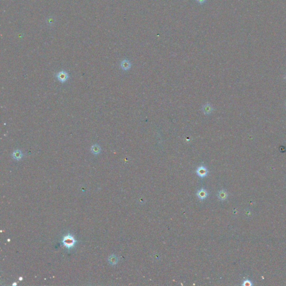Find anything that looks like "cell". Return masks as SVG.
Segmentation results:
<instances>
[{
    "instance_id": "7c38bea8",
    "label": "cell",
    "mask_w": 286,
    "mask_h": 286,
    "mask_svg": "<svg viewBox=\"0 0 286 286\" xmlns=\"http://www.w3.org/2000/svg\"><path fill=\"white\" fill-rule=\"evenodd\" d=\"M196 1L200 4H203L206 2V0H196Z\"/></svg>"
},
{
    "instance_id": "5b68a950",
    "label": "cell",
    "mask_w": 286,
    "mask_h": 286,
    "mask_svg": "<svg viewBox=\"0 0 286 286\" xmlns=\"http://www.w3.org/2000/svg\"><path fill=\"white\" fill-rule=\"evenodd\" d=\"M202 111H203L204 113L206 115H210V114L213 112L214 108L211 105L210 103H206L202 106Z\"/></svg>"
},
{
    "instance_id": "9c48e42d",
    "label": "cell",
    "mask_w": 286,
    "mask_h": 286,
    "mask_svg": "<svg viewBox=\"0 0 286 286\" xmlns=\"http://www.w3.org/2000/svg\"><path fill=\"white\" fill-rule=\"evenodd\" d=\"M118 258L115 256V255L112 254L108 258V261L110 263V264L111 265H115L118 262Z\"/></svg>"
},
{
    "instance_id": "3957f363",
    "label": "cell",
    "mask_w": 286,
    "mask_h": 286,
    "mask_svg": "<svg viewBox=\"0 0 286 286\" xmlns=\"http://www.w3.org/2000/svg\"><path fill=\"white\" fill-rule=\"evenodd\" d=\"M209 171L206 167L204 165H201L197 168L196 170V173L200 177H205L207 175Z\"/></svg>"
},
{
    "instance_id": "ba28073f",
    "label": "cell",
    "mask_w": 286,
    "mask_h": 286,
    "mask_svg": "<svg viewBox=\"0 0 286 286\" xmlns=\"http://www.w3.org/2000/svg\"><path fill=\"white\" fill-rule=\"evenodd\" d=\"M197 196L201 200H204L207 196V192L204 188H201L197 192Z\"/></svg>"
},
{
    "instance_id": "7a4b0ae2",
    "label": "cell",
    "mask_w": 286,
    "mask_h": 286,
    "mask_svg": "<svg viewBox=\"0 0 286 286\" xmlns=\"http://www.w3.org/2000/svg\"><path fill=\"white\" fill-rule=\"evenodd\" d=\"M55 77L59 82L61 83H65L67 82L69 78V74L65 70H62L55 74Z\"/></svg>"
},
{
    "instance_id": "5bb4252c",
    "label": "cell",
    "mask_w": 286,
    "mask_h": 286,
    "mask_svg": "<svg viewBox=\"0 0 286 286\" xmlns=\"http://www.w3.org/2000/svg\"><path fill=\"white\" fill-rule=\"evenodd\" d=\"M13 285H16V283H14V284H13Z\"/></svg>"
},
{
    "instance_id": "30bf717a",
    "label": "cell",
    "mask_w": 286,
    "mask_h": 286,
    "mask_svg": "<svg viewBox=\"0 0 286 286\" xmlns=\"http://www.w3.org/2000/svg\"><path fill=\"white\" fill-rule=\"evenodd\" d=\"M217 196L220 200H221L222 201L225 200L227 197V193L225 190H222L218 192Z\"/></svg>"
},
{
    "instance_id": "8992f818",
    "label": "cell",
    "mask_w": 286,
    "mask_h": 286,
    "mask_svg": "<svg viewBox=\"0 0 286 286\" xmlns=\"http://www.w3.org/2000/svg\"><path fill=\"white\" fill-rule=\"evenodd\" d=\"M12 157L13 159L15 160L19 161L22 159V158L23 157V153L22 151L20 149H16L12 153Z\"/></svg>"
},
{
    "instance_id": "4fadbf2b",
    "label": "cell",
    "mask_w": 286,
    "mask_h": 286,
    "mask_svg": "<svg viewBox=\"0 0 286 286\" xmlns=\"http://www.w3.org/2000/svg\"><path fill=\"white\" fill-rule=\"evenodd\" d=\"M19 280H23V278H21V277H20V278H19Z\"/></svg>"
},
{
    "instance_id": "6da1fadb",
    "label": "cell",
    "mask_w": 286,
    "mask_h": 286,
    "mask_svg": "<svg viewBox=\"0 0 286 286\" xmlns=\"http://www.w3.org/2000/svg\"><path fill=\"white\" fill-rule=\"evenodd\" d=\"M62 243L66 248L69 249L74 247V245L77 243V241L74 239L73 236L68 234V235H66L63 237L62 239Z\"/></svg>"
},
{
    "instance_id": "277c9868",
    "label": "cell",
    "mask_w": 286,
    "mask_h": 286,
    "mask_svg": "<svg viewBox=\"0 0 286 286\" xmlns=\"http://www.w3.org/2000/svg\"><path fill=\"white\" fill-rule=\"evenodd\" d=\"M120 65L122 70H124V71L129 70L131 68V63L130 61L127 59H124L122 60H121Z\"/></svg>"
},
{
    "instance_id": "52a82bcc",
    "label": "cell",
    "mask_w": 286,
    "mask_h": 286,
    "mask_svg": "<svg viewBox=\"0 0 286 286\" xmlns=\"http://www.w3.org/2000/svg\"><path fill=\"white\" fill-rule=\"evenodd\" d=\"M91 153L94 155H98L101 152V148L98 144H95L92 145L90 148Z\"/></svg>"
},
{
    "instance_id": "8fae6325",
    "label": "cell",
    "mask_w": 286,
    "mask_h": 286,
    "mask_svg": "<svg viewBox=\"0 0 286 286\" xmlns=\"http://www.w3.org/2000/svg\"><path fill=\"white\" fill-rule=\"evenodd\" d=\"M242 285H244V286H252L253 285V283H252L251 280H250L249 279H246V280H244Z\"/></svg>"
}]
</instances>
